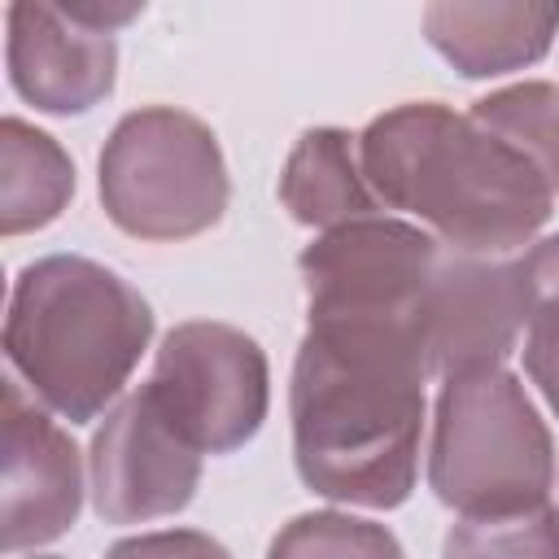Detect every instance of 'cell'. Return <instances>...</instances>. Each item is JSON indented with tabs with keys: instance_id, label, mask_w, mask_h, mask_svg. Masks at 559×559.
Segmentation results:
<instances>
[{
	"instance_id": "8",
	"label": "cell",
	"mask_w": 559,
	"mask_h": 559,
	"mask_svg": "<svg viewBox=\"0 0 559 559\" xmlns=\"http://www.w3.org/2000/svg\"><path fill=\"white\" fill-rule=\"evenodd\" d=\"M0 450V550L17 555L70 533L83 511V459L70 432L26 397L22 380H4Z\"/></svg>"
},
{
	"instance_id": "6",
	"label": "cell",
	"mask_w": 559,
	"mask_h": 559,
	"mask_svg": "<svg viewBox=\"0 0 559 559\" xmlns=\"http://www.w3.org/2000/svg\"><path fill=\"white\" fill-rule=\"evenodd\" d=\"M148 389L201 454H231L253 441L271 406L262 345L210 319L179 323L162 336Z\"/></svg>"
},
{
	"instance_id": "10",
	"label": "cell",
	"mask_w": 559,
	"mask_h": 559,
	"mask_svg": "<svg viewBox=\"0 0 559 559\" xmlns=\"http://www.w3.org/2000/svg\"><path fill=\"white\" fill-rule=\"evenodd\" d=\"M424 35L463 79H493L550 52L559 35V4L437 0L424 9Z\"/></svg>"
},
{
	"instance_id": "13",
	"label": "cell",
	"mask_w": 559,
	"mask_h": 559,
	"mask_svg": "<svg viewBox=\"0 0 559 559\" xmlns=\"http://www.w3.org/2000/svg\"><path fill=\"white\" fill-rule=\"evenodd\" d=\"M485 131L507 140L559 197V87L555 83H511L467 109Z\"/></svg>"
},
{
	"instance_id": "15",
	"label": "cell",
	"mask_w": 559,
	"mask_h": 559,
	"mask_svg": "<svg viewBox=\"0 0 559 559\" xmlns=\"http://www.w3.org/2000/svg\"><path fill=\"white\" fill-rule=\"evenodd\" d=\"M441 559H559V511L546 502L515 515H463L450 524Z\"/></svg>"
},
{
	"instance_id": "12",
	"label": "cell",
	"mask_w": 559,
	"mask_h": 559,
	"mask_svg": "<svg viewBox=\"0 0 559 559\" xmlns=\"http://www.w3.org/2000/svg\"><path fill=\"white\" fill-rule=\"evenodd\" d=\"M74 197L70 153L39 127L22 118L0 122V231L22 236L39 231Z\"/></svg>"
},
{
	"instance_id": "1",
	"label": "cell",
	"mask_w": 559,
	"mask_h": 559,
	"mask_svg": "<svg viewBox=\"0 0 559 559\" xmlns=\"http://www.w3.org/2000/svg\"><path fill=\"white\" fill-rule=\"evenodd\" d=\"M428 380V354L406 328L367 314H306L288 384L301 485L349 507H402L419 472Z\"/></svg>"
},
{
	"instance_id": "4",
	"label": "cell",
	"mask_w": 559,
	"mask_h": 559,
	"mask_svg": "<svg viewBox=\"0 0 559 559\" xmlns=\"http://www.w3.org/2000/svg\"><path fill=\"white\" fill-rule=\"evenodd\" d=\"M428 485L459 515H515L550 502L555 441L515 371L485 367L441 380Z\"/></svg>"
},
{
	"instance_id": "17",
	"label": "cell",
	"mask_w": 559,
	"mask_h": 559,
	"mask_svg": "<svg viewBox=\"0 0 559 559\" xmlns=\"http://www.w3.org/2000/svg\"><path fill=\"white\" fill-rule=\"evenodd\" d=\"M105 559H231L210 533L197 528H166V533H140L122 537L105 550Z\"/></svg>"
},
{
	"instance_id": "3",
	"label": "cell",
	"mask_w": 559,
	"mask_h": 559,
	"mask_svg": "<svg viewBox=\"0 0 559 559\" xmlns=\"http://www.w3.org/2000/svg\"><path fill=\"white\" fill-rule=\"evenodd\" d=\"M148 341V301L105 262L52 253L13 280L4 358L31 397L70 424H92L122 393Z\"/></svg>"
},
{
	"instance_id": "16",
	"label": "cell",
	"mask_w": 559,
	"mask_h": 559,
	"mask_svg": "<svg viewBox=\"0 0 559 559\" xmlns=\"http://www.w3.org/2000/svg\"><path fill=\"white\" fill-rule=\"evenodd\" d=\"M266 559H406V555L397 537L376 520L349 511H306L271 537Z\"/></svg>"
},
{
	"instance_id": "18",
	"label": "cell",
	"mask_w": 559,
	"mask_h": 559,
	"mask_svg": "<svg viewBox=\"0 0 559 559\" xmlns=\"http://www.w3.org/2000/svg\"><path fill=\"white\" fill-rule=\"evenodd\" d=\"M74 22H83V26H92V31H118L122 22H131V17H140V9L144 4H109V0H70V4H61Z\"/></svg>"
},
{
	"instance_id": "9",
	"label": "cell",
	"mask_w": 559,
	"mask_h": 559,
	"mask_svg": "<svg viewBox=\"0 0 559 559\" xmlns=\"http://www.w3.org/2000/svg\"><path fill=\"white\" fill-rule=\"evenodd\" d=\"M9 22V83L39 114H87L118 83V39L74 22L61 4L17 0Z\"/></svg>"
},
{
	"instance_id": "2",
	"label": "cell",
	"mask_w": 559,
	"mask_h": 559,
	"mask_svg": "<svg viewBox=\"0 0 559 559\" xmlns=\"http://www.w3.org/2000/svg\"><path fill=\"white\" fill-rule=\"evenodd\" d=\"M362 175L384 210L411 214L445 249L502 258L550 223L546 179L472 114L441 100H411L358 135Z\"/></svg>"
},
{
	"instance_id": "11",
	"label": "cell",
	"mask_w": 559,
	"mask_h": 559,
	"mask_svg": "<svg viewBox=\"0 0 559 559\" xmlns=\"http://www.w3.org/2000/svg\"><path fill=\"white\" fill-rule=\"evenodd\" d=\"M280 201L297 223L323 227V231L380 214V201L362 175L358 135H349L341 127L306 131L284 162Z\"/></svg>"
},
{
	"instance_id": "19",
	"label": "cell",
	"mask_w": 559,
	"mask_h": 559,
	"mask_svg": "<svg viewBox=\"0 0 559 559\" xmlns=\"http://www.w3.org/2000/svg\"><path fill=\"white\" fill-rule=\"evenodd\" d=\"M35 559H61V555H35Z\"/></svg>"
},
{
	"instance_id": "14",
	"label": "cell",
	"mask_w": 559,
	"mask_h": 559,
	"mask_svg": "<svg viewBox=\"0 0 559 559\" xmlns=\"http://www.w3.org/2000/svg\"><path fill=\"white\" fill-rule=\"evenodd\" d=\"M515 271L524 288V371L559 415V236L533 240Z\"/></svg>"
},
{
	"instance_id": "7",
	"label": "cell",
	"mask_w": 559,
	"mask_h": 559,
	"mask_svg": "<svg viewBox=\"0 0 559 559\" xmlns=\"http://www.w3.org/2000/svg\"><path fill=\"white\" fill-rule=\"evenodd\" d=\"M201 450L175 428L153 389L127 393L92 437V507L105 524H148L192 502Z\"/></svg>"
},
{
	"instance_id": "5",
	"label": "cell",
	"mask_w": 559,
	"mask_h": 559,
	"mask_svg": "<svg viewBox=\"0 0 559 559\" xmlns=\"http://www.w3.org/2000/svg\"><path fill=\"white\" fill-rule=\"evenodd\" d=\"M231 183L214 131L170 105L118 118L100 148V205L135 240H188L227 210Z\"/></svg>"
}]
</instances>
